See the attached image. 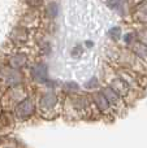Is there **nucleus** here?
Returning <instances> with one entry per match:
<instances>
[{"label":"nucleus","mask_w":147,"mask_h":148,"mask_svg":"<svg viewBox=\"0 0 147 148\" xmlns=\"http://www.w3.org/2000/svg\"><path fill=\"white\" fill-rule=\"evenodd\" d=\"M100 91L103 92V95L106 96V99L108 100V103H109V105H111V108H112L113 112H116V113L124 112L125 108H126V103H125V100L122 99L119 94H116L109 86L104 87V88L100 90Z\"/></svg>","instance_id":"f257e3e1"},{"label":"nucleus","mask_w":147,"mask_h":148,"mask_svg":"<svg viewBox=\"0 0 147 148\" xmlns=\"http://www.w3.org/2000/svg\"><path fill=\"white\" fill-rule=\"evenodd\" d=\"M109 87H111L116 94H119L120 96L125 100V103L129 101V97L132 96V95H134V92H135L121 77H116V78L112 79V82L109 83Z\"/></svg>","instance_id":"f03ea898"},{"label":"nucleus","mask_w":147,"mask_h":148,"mask_svg":"<svg viewBox=\"0 0 147 148\" xmlns=\"http://www.w3.org/2000/svg\"><path fill=\"white\" fill-rule=\"evenodd\" d=\"M57 107H59V97L54 92H47L41 97V101H39V110L41 112H54V114H56Z\"/></svg>","instance_id":"7ed1b4c3"},{"label":"nucleus","mask_w":147,"mask_h":148,"mask_svg":"<svg viewBox=\"0 0 147 148\" xmlns=\"http://www.w3.org/2000/svg\"><path fill=\"white\" fill-rule=\"evenodd\" d=\"M16 114L22 120L29 118L34 112H35V104L31 99H23L16 105Z\"/></svg>","instance_id":"20e7f679"},{"label":"nucleus","mask_w":147,"mask_h":148,"mask_svg":"<svg viewBox=\"0 0 147 148\" xmlns=\"http://www.w3.org/2000/svg\"><path fill=\"white\" fill-rule=\"evenodd\" d=\"M93 103H94V105H95L96 110H99L102 114H112V113H113L108 100L106 99V96L103 95L102 91H98V92H95V94H93Z\"/></svg>","instance_id":"39448f33"},{"label":"nucleus","mask_w":147,"mask_h":148,"mask_svg":"<svg viewBox=\"0 0 147 148\" xmlns=\"http://www.w3.org/2000/svg\"><path fill=\"white\" fill-rule=\"evenodd\" d=\"M130 47H132V53L135 55L138 59L142 60L143 62L147 64V46L142 44L138 40H134L132 44H130Z\"/></svg>","instance_id":"423d86ee"},{"label":"nucleus","mask_w":147,"mask_h":148,"mask_svg":"<svg viewBox=\"0 0 147 148\" xmlns=\"http://www.w3.org/2000/svg\"><path fill=\"white\" fill-rule=\"evenodd\" d=\"M33 75L35 78V81L38 82H48V72H47V65L44 64H38L33 70Z\"/></svg>","instance_id":"0eeeda50"},{"label":"nucleus","mask_w":147,"mask_h":148,"mask_svg":"<svg viewBox=\"0 0 147 148\" xmlns=\"http://www.w3.org/2000/svg\"><path fill=\"white\" fill-rule=\"evenodd\" d=\"M135 40L141 42L142 44L147 46V27H141L134 33Z\"/></svg>","instance_id":"6e6552de"},{"label":"nucleus","mask_w":147,"mask_h":148,"mask_svg":"<svg viewBox=\"0 0 147 148\" xmlns=\"http://www.w3.org/2000/svg\"><path fill=\"white\" fill-rule=\"evenodd\" d=\"M57 13H59V7H57L56 3L48 4V7H47V16L49 18H55L57 16Z\"/></svg>","instance_id":"1a4fd4ad"},{"label":"nucleus","mask_w":147,"mask_h":148,"mask_svg":"<svg viewBox=\"0 0 147 148\" xmlns=\"http://www.w3.org/2000/svg\"><path fill=\"white\" fill-rule=\"evenodd\" d=\"M109 35H111V38L113 39V40H119V39L121 38V29H120L119 26L112 27L111 30H109Z\"/></svg>","instance_id":"9d476101"},{"label":"nucleus","mask_w":147,"mask_h":148,"mask_svg":"<svg viewBox=\"0 0 147 148\" xmlns=\"http://www.w3.org/2000/svg\"><path fill=\"white\" fill-rule=\"evenodd\" d=\"M78 84L76 83V82H67V83L64 84V90L65 91H69V92H77L78 91Z\"/></svg>","instance_id":"9b49d317"},{"label":"nucleus","mask_w":147,"mask_h":148,"mask_svg":"<svg viewBox=\"0 0 147 148\" xmlns=\"http://www.w3.org/2000/svg\"><path fill=\"white\" fill-rule=\"evenodd\" d=\"M107 4H108V7L111 8V9L119 10L120 8H121L122 1H121V0H107Z\"/></svg>","instance_id":"f8f14e48"},{"label":"nucleus","mask_w":147,"mask_h":148,"mask_svg":"<svg viewBox=\"0 0 147 148\" xmlns=\"http://www.w3.org/2000/svg\"><path fill=\"white\" fill-rule=\"evenodd\" d=\"M98 86H99V82H98V79H96V78H91L90 81L85 83V87H86V88H89V90H90V88L94 90V88H96Z\"/></svg>","instance_id":"ddd939ff"},{"label":"nucleus","mask_w":147,"mask_h":148,"mask_svg":"<svg viewBox=\"0 0 147 148\" xmlns=\"http://www.w3.org/2000/svg\"><path fill=\"white\" fill-rule=\"evenodd\" d=\"M124 42L128 44V46H130V44L133 43V42L135 40V36H134V33H128L126 35H124Z\"/></svg>","instance_id":"4468645a"},{"label":"nucleus","mask_w":147,"mask_h":148,"mask_svg":"<svg viewBox=\"0 0 147 148\" xmlns=\"http://www.w3.org/2000/svg\"><path fill=\"white\" fill-rule=\"evenodd\" d=\"M27 3L31 7H39L42 4V0H27Z\"/></svg>","instance_id":"2eb2a0df"},{"label":"nucleus","mask_w":147,"mask_h":148,"mask_svg":"<svg viewBox=\"0 0 147 148\" xmlns=\"http://www.w3.org/2000/svg\"><path fill=\"white\" fill-rule=\"evenodd\" d=\"M86 46H87V47H93V42H86Z\"/></svg>","instance_id":"dca6fc26"}]
</instances>
